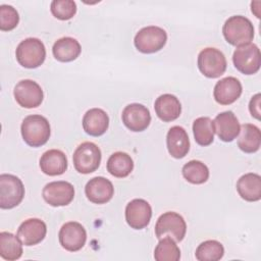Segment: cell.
Here are the masks:
<instances>
[{"mask_svg":"<svg viewBox=\"0 0 261 261\" xmlns=\"http://www.w3.org/2000/svg\"><path fill=\"white\" fill-rule=\"evenodd\" d=\"M20 132L23 141L29 146L37 148L48 142L51 135V127L46 117L40 114H32L22 120Z\"/></svg>","mask_w":261,"mask_h":261,"instance_id":"6da1fadb","label":"cell"},{"mask_svg":"<svg viewBox=\"0 0 261 261\" xmlns=\"http://www.w3.org/2000/svg\"><path fill=\"white\" fill-rule=\"evenodd\" d=\"M222 34L228 44L240 47L251 43L254 38V27L249 18L233 15L224 22Z\"/></svg>","mask_w":261,"mask_h":261,"instance_id":"7a4b0ae2","label":"cell"},{"mask_svg":"<svg viewBox=\"0 0 261 261\" xmlns=\"http://www.w3.org/2000/svg\"><path fill=\"white\" fill-rule=\"evenodd\" d=\"M17 62L25 68H37L46 58V48L38 38H27L21 41L15 50Z\"/></svg>","mask_w":261,"mask_h":261,"instance_id":"3957f363","label":"cell"},{"mask_svg":"<svg viewBox=\"0 0 261 261\" xmlns=\"http://www.w3.org/2000/svg\"><path fill=\"white\" fill-rule=\"evenodd\" d=\"M187 232V224L181 215L176 212L168 211L163 213L157 219L155 225V234L158 240L169 237L174 242H181Z\"/></svg>","mask_w":261,"mask_h":261,"instance_id":"277c9868","label":"cell"},{"mask_svg":"<svg viewBox=\"0 0 261 261\" xmlns=\"http://www.w3.org/2000/svg\"><path fill=\"white\" fill-rule=\"evenodd\" d=\"M101 158L100 148L92 142H84L79 145L72 155L75 170L83 174H89L98 169Z\"/></svg>","mask_w":261,"mask_h":261,"instance_id":"5b68a950","label":"cell"},{"mask_svg":"<svg viewBox=\"0 0 261 261\" xmlns=\"http://www.w3.org/2000/svg\"><path fill=\"white\" fill-rule=\"evenodd\" d=\"M166 32L156 25H149L141 29L135 36L134 44L136 48L145 54L160 51L166 44Z\"/></svg>","mask_w":261,"mask_h":261,"instance_id":"8992f818","label":"cell"},{"mask_svg":"<svg viewBox=\"0 0 261 261\" xmlns=\"http://www.w3.org/2000/svg\"><path fill=\"white\" fill-rule=\"evenodd\" d=\"M24 187L22 181L13 174L0 175V208L12 209L22 201Z\"/></svg>","mask_w":261,"mask_h":261,"instance_id":"52a82bcc","label":"cell"},{"mask_svg":"<svg viewBox=\"0 0 261 261\" xmlns=\"http://www.w3.org/2000/svg\"><path fill=\"white\" fill-rule=\"evenodd\" d=\"M232 62L240 72L247 75L254 74L261 65L260 49L253 43L240 46L233 52Z\"/></svg>","mask_w":261,"mask_h":261,"instance_id":"ba28073f","label":"cell"},{"mask_svg":"<svg viewBox=\"0 0 261 261\" xmlns=\"http://www.w3.org/2000/svg\"><path fill=\"white\" fill-rule=\"evenodd\" d=\"M226 59L224 54L216 48H205L198 55L199 70L206 77L216 79L226 70Z\"/></svg>","mask_w":261,"mask_h":261,"instance_id":"9c48e42d","label":"cell"},{"mask_svg":"<svg viewBox=\"0 0 261 261\" xmlns=\"http://www.w3.org/2000/svg\"><path fill=\"white\" fill-rule=\"evenodd\" d=\"M15 101L23 108H36L43 102L44 94L41 86L32 80L18 82L13 90Z\"/></svg>","mask_w":261,"mask_h":261,"instance_id":"30bf717a","label":"cell"},{"mask_svg":"<svg viewBox=\"0 0 261 261\" xmlns=\"http://www.w3.org/2000/svg\"><path fill=\"white\" fill-rule=\"evenodd\" d=\"M42 196L45 202L53 207L66 206L74 198V188L65 180L51 181L43 188Z\"/></svg>","mask_w":261,"mask_h":261,"instance_id":"8fae6325","label":"cell"},{"mask_svg":"<svg viewBox=\"0 0 261 261\" xmlns=\"http://www.w3.org/2000/svg\"><path fill=\"white\" fill-rule=\"evenodd\" d=\"M58 239L63 249L69 252H76L85 246L87 241V231L81 223L76 221H69L61 226Z\"/></svg>","mask_w":261,"mask_h":261,"instance_id":"7c38bea8","label":"cell"},{"mask_svg":"<svg viewBox=\"0 0 261 261\" xmlns=\"http://www.w3.org/2000/svg\"><path fill=\"white\" fill-rule=\"evenodd\" d=\"M123 124L132 132H143L151 122L149 109L143 104L132 103L124 107L121 114Z\"/></svg>","mask_w":261,"mask_h":261,"instance_id":"4fadbf2b","label":"cell"},{"mask_svg":"<svg viewBox=\"0 0 261 261\" xmlns=\"http://www.w3.org/2000/svg\"><path fill=\"white\" fill-rule=\"evenodd\" d=\"M152 217L151 205L144 199H134L125 207V220L134 229L146 227Z\"/></svg>","mask_w":261,"mask_h":261,"instance_id":"5bb4252c","label":"cell"},{"mask_svg":"<svg viewBox=\"0 0 261 261\" xmlns=\"http://www.w3.org/2000/svg\"><path fill=\"white\" fill-rule=\"evenodd\" d=\"M241 82L234 76H226L218 81L213 90L215 101L220 105H229L236 102L242 95Z\"/></svg>","mask_w":261,"mask_h":261,"instance_id":"9a60e30c","label":"cell"},{"mask_svg":"<svg viewBox=\"0 0 261 261\" xmlns=\"http://www.w3.org/2000/svg\"><path fill=\"white\" fill-rule=\"evenodd\" d=\"M85 194L92 203L105 204L112 199L114 188L109 179L103 176H96L87 182Z\"/></svg>","mask_w":261,"mask_h":261,"instance_id":"2e32d148","label":"cell"},{"mask_svg":"<svg viewBox=\"0 0 261 261\" xmlns=\"http://www.w3.org/2000/svg\"><path fill=\"white\" fill-rule=\"evenodd\" d=\"M47 233L46 223L39 218L24 220L17 229V237L24 246H35L41 243Z\"/></svg>","mask_w":261,"mask_h":261,"instance_id":"e0dca14e","label":"cell"},{"mask_svg":"<svg viewBox=\"0 0 261 261\" xmlns=\"http://www.w3.org/2000/svg\"><path fill=\"white\" fill-rule=\"evenodd\" d=\"M214 132L223 142L233 141L240 133V122L232 111H224L216 115L213 120Z\"/></svg>","mask_w":261,"mask_h":261,"instance_id":"ac0fdd59","label":"cell"},{"mask_svg":"<svg viewBox=\"0 0 261 261\" xmlns=\"http://www.w3.org/2000/svg\"><path fill=\"white\" fill-rule=\"evenodd\" d=\"M166 146L173 158H184L190 150V140L186 129L179 125L171 126L166 136Z\"/></svg>","mask_w":261,"mask_h":261,"instance_id":"d6986e66","label":"cell"},{"mask_svg":"<svg viewBox=\"0 0 261 261\" xmlns=\"http://www.w3.org/2000/svg\"><path fill=\"white\" fill-rule=\"evenodd\" d=\"M40 168L49 176L63 174L67 169L66 155L61 150H48L40 158Z\"/></svg>","mask_w":261,"mask_h":261,"instance_id":"ffe728a7","label":"cell"},{"mask_svg":"<svg viewBox=\"0 0 261 261\" xmlns=\"http://www.w3.org/2000/svg\"><path fill=\"white\" fill-rule=\"evenodd\" d=\"M109 117L107 113L100 108L88 110L83 117V128L86 134L92 137H100L108 129Z\"/></svg>","mask_w":261,"mask_h":261,"instance_id":"44dd1931","label":"cell"},{"mask_svg":"<svg viewBox=\"0 0 261 261\" xmlns=\"http://www.w3.org/2000/svg\"><path fill=\"white\" fill-rule=\"evenodd\" d=\"M154 109L157 116L164 122H170L177 119L181 113L179 100L171 94H163L159 96L154 103Z\"/></svg>","mask_w":261,"mask_h":261,"instance_id":"7402d4cb","label":"cell"},{"mask_svg":"<svg viewBox=\"0 0 261 261\" xmlns=\"http://www.w3.org/2000/svg\"><path fill=\"white\" fill-rule=\"evenodd\" d=\"M237 191L245 201H259L261 199V176L253 172L242 175L238 179Z\"/></svg>","mask_w":261,"mask_h":261,"instance_id":"603a6c76","label":"cell"},{"mask_svg":"<svg viewBox=\"0 0 261 261\" xmlns=\"http://www.w3.org/2000/svg\"><path fill=\"white\" fill-rule=\"evenodd\" d=\"M52 52L55 57L60 62H70L76 59L81 52L82 47L77 40L71 37H63L58 39L53 47Z\"/></svg>","mask_w":261,"mask_h":261,"instance_id":"cb8c5ba5","label":"cell"},{"mask_svg":"<svg viewBox=\"0 0 261 261\" xmlns=\"http://www.w3.org/2000/svg\"><path fill=\"white\" fill-rule=\"evenodd\" d=\"M261 145V133L259 127L251 123H245L241 126L238 147L245 153H255Z\"/></svg>","mask_w":261,"mask_h":261,"instance_id":"d4e9b609","label":"cell"},{"mask_svg":"<svg viewBox=\"0 0 261 261\" xmlns=\"http://www.w3.org/2000/svg\"><path fill=\"white\" fill-rule=\"evenodd\" d=\"M134 169L132 157L124 152H115L107 160V171L114 177L123 178L130 174Z\"/></svg>","mask_w":261,"mask_h":261,"instance_id":"484cf974","label":"cell"},{"mask_svg":"<svg viewBox=\"0 0 261 261\" xmlns=\"http://www.w3.org/2000/svg\"><path fill=\"white\" fill-rule=\"evenodd\" d=\"M22 243L17 236L8 231L0 232V256L7 261H14L22 255Z\"/></svg>","mask_w":261,"mask_h":261,"instance_id":"4316f807","label":"cell"},{"mask_svg":"<svg viewBox=\"0 0 261 261\" xmlns=\"http://www.w3.org/2000/svg\"><path fill=\"white\" fill-rule=\"evenodd\" d=\"M195 141L200 146H209L214 140V125L210 117H198L193 122Z\"/></svg>","mask_w":261,"mask_h":261,"instance_id":"83f0119b","label":"cell"},{"mask_svg":"<svg viewBox=\"0 0 261 261\" xmlns=\"http://www.w3.org/2000/svg\"><path fill=\"white\" fill-rule=\"evenodd\" d=\"M182 176L193 185H201L209 178V169L199 160H191L182 166Z\"/></svg>","mask_w":261,"mask_h":261,"instance_id":"f1b7e54d","label":"cell"},{"mask_svg":"<svg viewBox=\"0 0 261 261\" xmlns=\"http://www.w3.org/2000/svg\"><path fill=\"white\" fill-rule=\"evenodd\" d=\"M154 258L156 261H178L180 250L171 238L165 237L160 239L155 247Z\"/></svg>","mask_w":261,"mask_h":261,"instance_id":"f546056e","label":"cell"},{"mask_svg":"<svg viewBox=\"0 0 261 261\" xmlns=\"http://www.w3.org/2000/svg\"><path fill=\"white\" fill-rule=\"evenodd\" d=\"M195 255L199 261H217L223 257L224 248L220 242L208 240L198 246Z\"/></svg>","mask_w":261,"mask_h":261,"instance_id":"4dcf8cb0","label":"cell"},{"mask_svg":"<svg viewBox=\"0 0 261 261\" xmlns=\"http://www.w3.org/2000/svg\"><path fill=\"white\" fill-rule=\"evenodd\" d=\"M51 13L60 20H68L76 13V4L72 0H54L50 5Z\"/></svg>","mask_w":261,"mask_h":261,"instance_id":"1f68e13d","label":"cell"},{"mask_svg":"<svg viewBox=\"0 0 261 261\" xmlns=\"http://www.w3.org/2000/svg\"><path fill=\"white\" fill-rule=\"evenodd\" d=\"M19 21V15L15 8L10 5L0 6V30L3 32L13 30Z\"/></svg>","mask_w":261,"mask_h":261,"instance_id":"d6a6232c","label":"cell"},{"mask_svg":"<svg viewBox=\"0 0 261 261\" xmlns=\"http://www.w3.org/2000/svg\"><path fill=\"white\" fill-rule=\"evenodd\" d=\"M260 100H261V95L258 93L256 95H254L251 100H250V103H249V110H250V113L253 117H255L256 119H260V115H261V112H260Z\"/></svg>","mask_w":261,"mask_h":261,"instance_id":"836d02e7","label":"cell"}]
</instances>
